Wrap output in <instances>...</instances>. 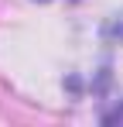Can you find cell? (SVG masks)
Returning a JSON list of instances; mask_svg holds the SVG:
<instances>
[{
	"mask_svg": "<svg viewBox=\"0 0 123 127\" xmlns=\"http://www.w3.org/2000/svg\"><path fill=\"white\" fill-rule=\"evenodd\" d=\"M106 124H123V106H116V110H109L106 117H102Z\"/></svg>",
	"mask_w": 123,
	"mask_h": 127,
	"instance_id": "cell-1",
	"label": "cell"
}]
</instances>
